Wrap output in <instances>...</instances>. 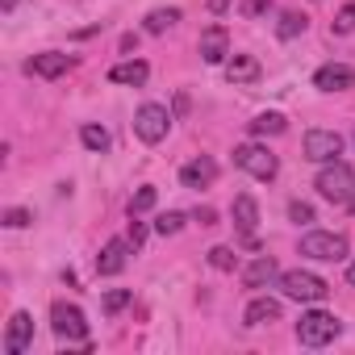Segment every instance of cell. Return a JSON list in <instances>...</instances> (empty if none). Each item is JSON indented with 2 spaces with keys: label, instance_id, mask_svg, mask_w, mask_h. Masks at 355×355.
<instances>
[{
  "label": "cell",
  "instance_id": "obj_15",
  "mask_svg": "<svg viewBox=\"0 0 355 355\" xmlns=\"http://www.w3.org/2000/svg\"><path fill=\"white\" fill-rule=\"evenodd\" d=\"M226 55H230V34H226V26H209V30L201 34V59H205V63H226Z\"/></svg>",
  "mask_w": 355,
  "mask_h": 355
},
{
  "label": "cell",
  "instance_id": "obj_31",
  "mask_svg": "<svg viewBox=\"0 0 355 355\" xmlns=\"http://www.w3.org/2000/svg\"><path fill=\"white\" fill-rule=\"evenodd\" d=\"M142 243H146V226H142V222H138V218H134V214H130V247H134V251H138V247H142Z\"/></svg>",
  "mask_w": 355,
  "mask_h": 355
},
{
  "label": "cell",
  "instance_id": "obj_1",
  "mask_svg": "<svg viewBox=\"0 0 355 355\" xmlns=\"http://www.w3.org/2000/svg\"><path fill=\"white\" fill-rule=\"evenodd\" d=\"M313 189H318V197H322V201H330V205H347V201L355 197V171H351L343 159L322 163Z\"/></svg>",
  "mask_w": 355,
  "mask_h": 355
},
{
  "label": "cell",
  "instance_id": "obj_32",
  "mask_svg": "<svg viewBox=\"0 0 355 355\" xmlns=\"http://www.w3.org/2000/svg\"><path fill=\"white\" fill-rule=\"evenodd\" d=\"M193 218H197V222H201V226H218V214H214V209H209V205H205V209H197V214H193Z\"/></svg>",
  "mask_w": 355,
  "mask_h": 355
},
{
  "label": "cell",
  "instance_id": "obj_37",
  "mask_svg": "<svg viewBox=\"0 0 355 355\" xmlns=\"http://www.w3.org/2000/svg\"><path fill=\"white\" fill-rule=\"evenodd\" d=\"M347 209H355V197H351V201H347Z\"/></svg>",
  "mask_w": 355,
  "mask_h": 355
},
{
  "label": "cell",
  "instance_id": "obj_23",
  "mask_svg": "<svg viewBox=\"0 0 355 355\" xmlns=\"http://www.w3.org/2000/svg\"><path fill=\"white\" fill-rule=\"evenodd\" d=\"M80 142H84L88 150H96V155H101V150H109V130L88 121V125H80Z\"/></svg>",
  "mask_w": 355,
  "mask_h": 355
},
{
  "label": "cell",
  "instance_id": "obj_36",
  "mask_svg": "<svg viewBox=\"0 0 355 355\" xmlns=\"http://www.w3.org/2000/svg\"><path fill=\"white\" fill-rule=\"evenodd\" d=\"M347 284H355V263H347Z\"/></svg>",
  "mask_w": 355,
  "mask_h": 355
},
{
  "label": "cell",
  "instance_id": "obj_28",
  "mask_svg": "<svg viewBox=\"0 0 355 355\" xmlns=\"http://www.w3.org/2000/svg\"><path fill=\"white\" fill-rule=\"evenodd\" d=\"M330 30H334V34H351V30H355V5H343Z\"/></svg>",
  "mask_w": 355,
  "mask_h": 355
},
{
  "label": "cell",
  "instance_id": "obj_7",
  "mask_svg": "<svg viewBox=\"0 0 355 355\" xmlns=\"http://www.w3.org/2000/svg\"><path fill=\"white\" fill-rule=\"evenodd\" d=\"M167 130H171V113H167V105H142L138 113H134V134H138V142H146V146H155V142H163L167 138Z\"/></svg>",
  "mask_w": 355,
  "mask_h": 355
},
{
  "label": "cell",
  "instance_id": "obj_35",
  "mask_svg": "<svg viewBox=\"0 0 355 355\" xmlns=\"http://www.w3.org/2000/svg\"><path fill=\"white\" fill-rule=\"evenodd\" d=\"M0 9H5V13H13V9H17V0H0Z\"/></svg>",
  "mask_w": 355,
  "mask_h": 355
},
{
  "label": "cell",
  "instance_id": "obj_8",
  "mask_svg": "<svg viewBox=\"0 0 355 355\" xmlns=\"http://www.w3.org/2000/svg\"><path fill=\"white\" fill-rule=\"evenodd\" d=\"M343 155V134L334 130H305V159L309 163H334Z\"/></svg>",
  "mask_w": 355,
  "mask_h": 355
},
{
  "label": "cell",
  "instance_id": "obj_18",
  "mask_svg": "<svg viewBox=\"0 0 355 355\" xmlns=\"http://www.w3.org/2000/svg\"><path fill=\"white\" fill-rule=\"evenodd\" d=\"M146 76H150V67H146L142 59H121V63L109 67V80H113V84H130V88H142Z\"/></svg>",
  "mask_w": 355,
  "mask_h": 355
},
{
  "label": "cell",
  "instance_id": "obj_14",
  "mask_svg": "<svg viewBox=\"0 0 355 355\" xmlns=\"http://www.w3.org/2000/svg\"><path fill=\"white\" fill-rule=\"evenodd\" d=\"M125 259H130V239H109L101 247V255H96V272L101 276H117L125 268Z\"/></svg>",
  "mask_w": 355,
  "mask_h": 355
},
{
  "label": "cell",
  "instance_id": "obj_11",
  "mask_svg": "<svg viewBox=\"0 0 355 355\" xmlns=\"http://www.w3.org/2000/svg\"><path fill=\"white\" fill-rule=\"evenodd\" d=\"M313 88L318 92H351L355 88V67L347 63H326L313 71Z\"/></svg>",
  "mask_w": 355,
  "mask_h": 355
},
{
  "label": "cell",
  "instance_id": "obj_24",
  "mask_svg": "<svg viewBox=\"0 0 355 355\" xmlns=\"http://www.w3.org/2000/svg\"><path fill=\"white\" fill-rule=\"evenodd\" d=\"M155 201H159V193H155L150 184H142V189L130 197V214H134V218H142V214H150V209H155Z\"/></svg>",
  "mask_w": 355,
  "mask_h": 355
},
{
  "label": "cell",
  "instance_id": "obj_10",
  "mask_svg": "<svg viewBox=\"0 0 355 355\" xmlns=\"http://www.w3.org/2000/svg\"><path fill=\"white\" fill-rule=\"evenodd\" d=\"M34 343V318L26 309H17L9 318V330H5V355H26Z\"/></svg>",
  "mask_w": 355,
  "mask_h": 355
},
{
  "label": "cell",
  "instance_id": "obj_17",
  "mask_svg": "<svg viewBox=\"0 0 355 355\" xmlns=\"http://www.w3.org/2000/svg\"><path fill=\"white\" fill-rule=\"evenodd\" d=\"M272 322H280V301H272V297H255L247 309H243V326H272Z\"/></svg>",
  "mask_w": 355,
  "mask_h": 355
},
{
  "label": "cell",
  "instance_id": "obj_22",
  "mask_svg": "<svg viewBox=\"0 0 355 355\" xmlns=\"http://www.w3.org/2000/svg\"><path fill=\"white\" fill-rule=\"evenodd\" d=\"M175 21H180V9H155V13H146L142 30H146V34H167Z\"/></svg>",
  "mask_w": 355,
  "mask_h": 355
},
{
  "label": "cell",
  "instance_id": "obj_6",
  "mask_svg": "<svg viewBox=\"0 0 355 355\" xmlns=\"http://www.w3.org/2000/svg\"><path fill=\"white\" fill-rule=\"evenodd\" d=\"M234 163H239L247 175H255V180H276V171H280V159H276L268 146H259V142L234 146Z\"/></svg>",
  "mask_w": 355,
  "mask_h": 355
},
{
  "label": "cell",
  "instance_id": "obj_21",
  "mask_svg": "<svg viewBox=\"0 0 355 355\" xmlns=\"http://www.w3.org/2000/svg\"><path fill=\"white\" fill-rule=\"evenodd\" d=\"M284 130H288L284 113H259V117L251 121V134H255V138H272V134H284Z\"/></svg>",
  "mask_w": 355,
  "mask_h": 355
},
{
  "label": "cell",
  "instance_id": "obj_4",
  "mask_svg": "<svg viewBox=\"0 0 355 355\" xmlns=\"http://www.w3.org/2000/svg\"><path fill=\"white\" fill-rule=\"evenodd\" d=\"M280 293H284L288 301H301V305H318V301H326L330 284H326L322 276L305 272V268H293V272H280Z\"/></svg>",
  "mask_w": 355,
  "mask_h": 355
},
{
  "label": "cell",
  "instance_id": "obj_3",
  "mask_svg": "<svg viewBox=\"0 0 355 355\" xmlns=\"http://www.w3.org/2000/svg\"><path fill=\"white\" fill-rule=\"evenodd\" d=\"M338 334H343V322L334 313H326V309H305L301 322H297V343L301 347H326Z\"/></svg>",
  "mask_w": 355,
  "mask_h": 355
},
{
  "label": "cell",
  "instance_id": "obj_30",
  "mask_svg": "<svg viewBox=\"0 0 355 355\" xmlns=\"http://www.w3.org/2000/svg\"><path fill=\"white\" fill-rule=\"evenodd\" d=\"M288 218H293L297 226H305V222H313V209H309L305 201H293V205H288Z\"/></svg>",
  "mask_w": 355,
  "mask_h": 355
},
{
  "label": "cell",
  "instance_id": "obj_29",
  "mask_svg": "<svg viewBox=\"0 0 355 355\" xmlns=\"http://www.w3.org/2000/svg\"><path fill=\"white\" fill-rule=\"evenodd\" d=\"M30 222H34L30 209H5V226H9V230H21V226H30Z\"/></svg>",
  "mask_w": 355,
  "mask_h": 355
},
{
  "label": "cell",
  "instance_id": "obj_25",
  "mask_svg": "<svg viewBox=\"0 0 355 355\" xmlns=\"http://www.w3.org/2000/svg\"><path fill=\"white\" fill-rule=\"evenodd\" d=\"M130 301H134V293H130V288H109V293H105V301H101V309H105L109 318H117Z\"/></svg>",
  "mask_w": 355,
  "mask_h": 355
},
{
  "label": "cell",
  "instance_id": "obj_13",
  "mask_svg": "<svg viewBox=\"0 0 355 355\" xmlns=\"http://www.w3.org/2000/svg\"><path fill=\"white\" fill-rule=\"evenodd\" d=\"M214 180H218V163H214L209 155H197L193 163L180 167V184H184V189H209Z\"/></svg>",
  "mask_w": 355,
  "mask_h": 355
},
{
  "label": "cell",
  "instance_id": "obj_34",
  "mask_svg": "<svg viewBox=\"0 0 355 355\" xmlns=\"http://www.w3.org/2000/svg\"><path fill=\"white\" fill-rule=\"evenodd\" d=\"M230 5H234V0H209V13H214V17H222Z\"/></svg>",
  "mask_w": 355,
  "mask_h": 355
},
{
  "label": "cell",
  "instance_id": "obj_20",
  "mask_svg": "<svg viewBox=\"0 0 355 355\" xmlns=\"http://www.w3.org/2000/svg\"><path fill=\"white\" fill-rule=\"evenodd\" d=\"M305 13H297V9H288V13H280V26H276V38L280 42H293L297 34H305Z\"/></svg>",
  "mask_w": 355,
  "mask_h": 355
},
{
  "label": "cell",
  "instance_id": "obj_33",
  "mask_svg": "<svg viewBox=\"0 0 355 355\" xmlns=\"http://www.w3.org/2000/svg\"><path fill=\"white\" fill-rule=\"evenodd\" d=\"M263 5H268V0H243V13H247V17H259Z\"/></svg>",
  "mask_w": 355,
  "mask_h": 355
},
{
  "label": "cell",
  "instance_id": "obj_26",
  "mask_svg": "<svg viewBox=\"0 0 355 355\" xmlns=\"http://www.w3.org/2000/svg\"><path fill=\"white\" fill-rule=\"evenodd\" d=\"M180 226H184V214H175V209H167V214L155 218V230L159 234H180Z\"/></svg>",
  "mask_w": 355,
  "mask_h": 355
},
{
  "label": "cell",
  "instance_id": "obj_19",
  "mask_svg": "<svg viewBox=\"0 0 355 355\" xmlns=\"http://www.w3.org/2000/svg\"><path fill=\"white\" fill-rule=\"evenodd\" d=\"M226 80H230V84H251V80H259V59H255V55H234V59L226 63Z\"/></svg>",
  "mask_w": 355,
  "mask_h": 355
},
{
  "label": "cell",
  "instance_id": "obj_2",
  "mask_svg": "<svg viewBox=\"0 0 355 355\" xmlns=\"http://www.w3.org/2000/svg\"><path fill=\"white\" fill-rule=\"evenodd\" d=\"M51 326H55L59 343H67V347H84V351H88V318H84L80 305L55 301V305H51Z\"/></svg>",
  "mask_w": 355,
  "mask_h": 355
},
{
  "label": "cell",
  "instance_id": "obj_27",
  "mask_svg": "<svg viewBox=\"0 0 355 355\" xmlns=\"http://www.w3.org/2000/svg\"><path fill=\"white\" fill-rule=\"evenodd\" d=\"M209 268L230 272V268H234V251H230V247H214V251H209Z\"/></svg>",
  "mask_w": 355,
  "mask_h": 355
},
{
  "label": "cell",
  "instance_id": "obj_12",
  "mask_svg": "<svg viewBox=\"0 0 355 355\" xmlns=\"http://www.w3.org/2000/svg\"><path fill=\"white\" fill-rule=\"evenodd\" d=\"M234 226H239V234H243V243L247 247H259V239H255V226H259V205H255V197H234Z\"/></svg>",
  "mask_w": 355,
  "mask_h": 355
},
{
  "label": "cell",
  "instance_id": "obj_16",
  "mask_svg": "<svg viewBox=\"0 0 355 355\" xmlns=\"http://www.w3.org/2000/svg\"><path fill=\"white\" fill-rule=\"evenodd\" d=\"M272 280H280V268H276L272 255H259V259H251V263L243 268V288H263V284H272Z\"/></svg>",
  "mask_w": 355,
  "mask_h": 355
},
{
  "label": "cell",
  "instance_id": "obj_9",
  "mask_svg": "<svg viewBox=\"0 0 355 355\" xmlns=\"http://www.w3.org/2000/svg\"><path fill=\"white\" fill-rule=\"evenodd\" d=\"M71 67H76V59L63 55V51H42V55L26 59V76H38V80H59V76L71 71Z\"/></svg>",
  "mask_w": 355,
  "mask_h": 355
},
{
  "label": "cell",
  "instance_id": "obj_5",
  "mask_svg": "<svg viewBox=\"0 0 355 355\" xmlns=\"http://www.w3.org/2000/svg\"><path fill=\"white\" fill-rule=\"evenodd\" d=\"M297 251H301L305 259H318V263H338V259H347V234H334V230H309V234H301Z\"/></svg>",
  "mask_w": 355,
  "mask_h": 355
}]
</instances>
